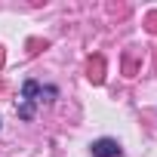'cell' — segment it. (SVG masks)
<instances>
[{
    "label": "cell",
    "instance_id": "cell-2",
    "mask_svg": "<svg viewBox=\"0 0 157 157\" xmlns=\"http://www.w3.org/2000/svg\"><path fill=\"white\" fill-rule=\"evenodd\" d=\"M90 151H93V157H120L123 154V148H120L117 139H96L90 145Z\"/></svg>",
    "mask_w": 157,
    "mask_h": 157
},
{
    "label": "cell",
    "instance_id": "cell-1",
    "mask_svg": "<svg viewBox=\"0 0 157 157\" xmlns=\"http://www.w3.org/2000/svg\"><path fill=\"white\" fill-rule=\"evenodd\" d=\"M56 96H59L56 86H43V83H37V80H25L22 96H19V117H22V120H31L34 111H37V105H49Z\"/></svg>",
    "mask_w": 157,
    "mask_h": 157
}]
</instances>
